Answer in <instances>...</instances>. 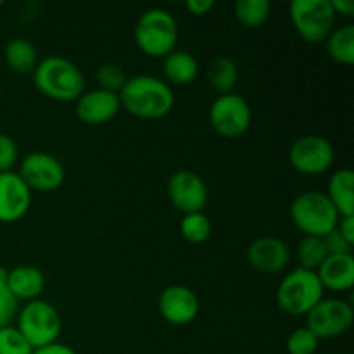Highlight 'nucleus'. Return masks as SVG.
I'll use <instances>...</instances> for the list:
<instances>
[{"instance_id":"obj_1","label":"nucleus","mask_w":354,"mask_h":354,"mask_svg":"<svg viewBox=\"0 0 354 354\" xmlns=\"http://www.w3.org/2000/svg\"><path fill=\"white\" fill-rule=\"evenodd\" d=\"M120 97L121 109L140 120H161L171 113L175 106L173 88L152 75H137L127 80Z\"/></svg>"},{"instance_id":"obj_2","label":"nucleus","mask_w":354,"mask_h":354,"mask_svg":"<svg viewBox=\"0 0 354 354\" xmlns=\"http://www.w3.org/2000/svg\"><path fill=\"white\" fill-rule=\"evenodd\" d=\"M31 76L38 92L57 102H76L85 92L82 69L61 55H48L38 61Z\"/></svg>"},{"instance_id":"obj_3","label":"nucleus","mask_w":354,"mask_h":354,"mask_svg":"<svg viewBox=\"0 0 354 354\" xmlns=\"http://www.w3.org/2000/svg\"><path fill=\"white\" fill-rule=\"evenodd\" d=\"M135 44L152 59H165L176 50L178 23L169 10L152 7L142 12L133 30Z\"/></svg>"},{"instance_id":"obj_4","label":"nucleus","mask_w":354,"mask_h":354,"mask_svg":"<svg viewBox=\"0 0 354 354\" xmlns=\"http://www.w3.org/2000/svg\"><path fill=\"white\" fill-rule=\"evenodd\" d=\"M324 297L325 289L317 272L299 266L287 273L277 289V304L290 317H306Z\"/></svg>"},{"instance_id":"obj_5","label":"nucleus","mask_w":354,"mask_h":354,"mask_svg":"<svg viewBox=\"0 0 354 354\" xmlns=\"http://www.w3.org/2000/svg\"><path fill=\"white\" fill-rule=\"evenodd\" d=\"M290 220L297 230L311 237H325L337 227L339 214L325 192L308 190L290 204Z\"/></svg>"},{"instance_id":"obj_6","label":"nucleus","mask_w":354,"mask_h":354,"mask_svg":"<svg viewBox=\"0 0 354 354\" xmlns=\"http://www.w3.org/2000/svg\"><path fill=\"white\" fill-rule=\"evenodd\" d=\"M16 322V328L33 349L59 342L57 339L62 330L61 315L47 301L35 299L24 303V306L17 311Z\"/></svg>"},{"instance_id":"obj_7","label":"nucleus","mask_w":354,"mask_h":354,"mask_svg":"<svg viewBox=\"0 0 354 354\" xmlns=\"http://www.w3.org/2000/svg\"><path fill=\"white\" fill-rule=\"evenodd\" d=\"M290 23L308 44H324L335 28V12L330 0H292Z\"/></svg>"},{"instance_id":"obj_8","label":"nucleus","mask_w":354,"mask_h":354,"mask_svg":"<svg viewBox=\"0 0 354 354\" xmlns=\"http://www.w3.org/2000/svg\"><path fill=\"white\" fill-rule=\"evenodd\" d=\"M252 113L248 100L239 93L218 95L209 107V124L225 138H239L251 128Z\"/></svg>"},{"instance_id":"obj_9","label":"nucleus","mask_w":354,"mask_h":354,"mask_svg":"<svg viewBox=\"0 0 354 354\" xmlns=\"http://www.w3.org/2000/svg\"><path fill=\"white\" fill-rule=\"evenodd\" d=\"M335 159L334 147L322 135H303L289 149V162L294 171L306 176L324 175L332 168Z\"/></svg>"},{"instance_id":"obj_10","label":"nucleus","mask_w":354,"mask_h":354,"mask_svg":"<svg viewBox=\"0 0 354 354\" xmlns=\"http://www.w3.org/2000/svg\"><path fill=\"white\" fill-rule=\"evenodd\" d=\"M354 320L353 306L346 299L324 297L306 315V325L318 339H335L351 328Z\"/></svg>"},{"instance_id":"obj_11","label":"nucleus","mask_w":354,"mask_h":354,"mask_svg":"<svg viewBox=\"0 0 354 354\" xmlns=\"http://www.w3.org/2000/svg\"><path fill=\"white\" fill-rule=\"evenodd\" d=\"M17 173L31 192H54L61 189L66 180L62 162L55 156L41 151L24 156Z\"/></svg>"},{"instance_id":"obj_12","label":"nucleus","mask_w":354,"mask_h":354,"mask_svg":"<svg viewBox=\"0 0 354 354\" xmlns=\"http://www.w3.org/2000/svg\"><path fill=\"white\" fill-rule=\"evenodd\" d=\"M168 197L173 206L183 214L204 211L209 192L201 175L189 169L175 171L168 180Z\"/></svg>"},{"instance_id":"obj_13","label":"nucleus","mask_w":354,"mask_h":354,"mask_svg":"<svg viewBox=\"0 0 354 354\" xmlns=\"http://www.w3.org/2000/svg\"><path fill=\"white\" fill-rule=\"evenodd\" d=\"M158 310L165 322H168L169 325L182 327V325L192 324L199 315V297L190 287L173 283V286L166 287L159 296Z\"/></svg>"},{"instance_id":"obj_14","label":"nucleus","mask_w":354,"mask_h":354,"mask_svg":"<svg viewBox=\"0 0 354 354\" xmlns=\"http://www.w3.org/2000/svg\"><path fill=\"white\" fill-rule=\"evenodd\" d=\"M31 190L17 171L0 173V223L23 220L31 206Z\"/></svg>"},{"instance_id":"obj_15","label":"nucleus","mask_w":354,"mask_h":354,"mask_svg":"<svg viewBox=\"0 0 354 354\" xmlns=\"http://www.w3.org/2000/svg\"><path fill=\"white\" fill-rule=\"evenodd\" d=\"M248 261L259 273H279L290 261V249L279 237H259L248 248Z\"/></svg>"},{"instance_id":"obj_16","label":"nucleus","mask_w":354,"mask_h":354,"mask_svg":"<svg viewBox=\"0 0 354 354\" xmlns=\"http://www.w3.org/2000/svg\"><path fill=\"white\" fill-rule=\"evenodd\" d=\"M121 104L118 93L107 92L102 88H93L90 92H83L76 100V116L80 121L92 127L109 123L120 113Z\"/></svg>"},{"instance_id":"obj_17","label":"nucleus","mask_w":354,"mask_h":354,"mask_svg":"<svg viewBox=\"0 0 354 354\" xmlns=\"http://www.w3.org/2000/svg\"><path fill=\"white\" fill-rule=\"evenodd\" d=\"M317 275L325 290L346 292L354 286V258L353 254L327 256L317 270Z\"/></svg>"},{"instance_id":"obj_18","label":"nucleus","mask_w":354,"mask_h":354,"mask_svg":"<svg viewBox=\"0 0 354 354\" xmlns=\"http://www.w3.org/2000/svg\"><path fill=\"white\" fill-rule=\"evenodd\" d=\"M7 289L17 301L30 303V301L40 299L45 290L44 272L31 265L16 266V268L9 270Z\"/></svg>"},{"instance_id":"obj_19","label":"nucleus","mask_w":354,"mask_h":354,"mask_svg":"<svg viewBox=\"0 0 354 354\" xmlns=\"http://www.w3.org/2000/svg\"><path fill=\"white\" fill-rule=\"evenodd\" d=\"M325 196L337 211L339 218L354 216V171L341 168L332 173Z\"/></svg>"},{"instance_id":"obj_20","label":"nucleus","mask_w":354,"mask_h":354,"mask_svg":"<svg viewBox=\"0 0 354 354\" xmlns=\"http://www.w3.org/2000/svg\"><path fill=\"white\" fill-rule=\"evenodd\" d=\"M162 73L169 86H187L199 76V62L190 52L173 50L162 59Z\"/></svg>"},{"instance_id":"obj_21","label":"nucleus","mask_w":354,"mask_h":354,"mask_svg":"<svg viewBox=\"0 0 354 354\" xmlns=\"http://www.w3.org/2000/svg\"><path fill=\"white\" fill-rule=\"evenodd\" d=\"M7 66L17 75H33L38 64L37 47L28 38L16 37L6 45L3 50Z\"/></svg>"},{"instance_id":"obj_22","label":"nucleus","mask_w":354,"mask_h":354,"mask_svg":"<svg viewBox=\"0 0 354 354\" xmlns=\"http://www.w3.org/2000/svg\"><path fill=\"white\" fill-rule=\"evenodd\" d=\"M207 80L211 88L218 92V95L232 93L239 83V66L237 62L227 55H220L211 62L207 69Z\"/></svg>"},{"instance_id":"obj_23","label":"nucleus","mask_w":354,"mask_h":354,"mask_svg":"<svg viewBox=\"0 0 354 354\" xmlns=\"http://www.w3.org/2000/svg\"><path fill=\"white\" fill-rule=\"evenodd\" d=\"M327 44V52L332 61L342 66L354 64V26L353 24H344L332 30Z\"/></svg>"},{"instance_id":"obj_24","label":"nucleus","mask_w":354,"mask_h":354,"mask_svg":"<svg viewBox=\"0 0 354 354\" xmlns=\"http://www.w3.org/2000/svg\"><path fill=\"white\" fill-rule=\"evenodd\" d=\"M327 256V248H325V242L322 237L304 235V237L297 242L296 258L297 261H299V268L317 272Z\"/></svg>"},{"instance_id":"obj_25","label":"nucleus","mask_w":354,"mask_h":354,"mask_svg":"<svg viewBox=\"0 0 354 354\" xmlns=\"http://www.w3.org/2000/svg\"><path fill=\"white\" fill-rule=\"evenodd\" d=\"M270 6L268 0H237L234 7L235 17L245 28H259L268 21Z\"/></svg>"},{"instance_id":"obj_26","label":"nucleus","mask_w":354,"mask_h":354,"mask_svg":"<svg viewBox=\"0 0 354 354\" xmlns=\"http://www.w3.org/2000/svg\"><path fill=\"white\" fill-rule=\"evenodd\" d=\"M180 234L190 244H203L213 234V225L204 211L183 214L180 221Z\"/></svg>"},{"instance_id":"obj_27","label":"nucleus","mask_w":354,"mask_h":354,"mask_svg":"<svg viewBox=\"0 0 354 354\" xmlns=\"http://www.w3.org/2000/svg\"><path fill=\"white\" fill-rule=\"evenodd\" d=\"M289 354H315L320 348V339L308 327L294 328L286 342Z\"/></svg>"},{"instance_id":"obj_28","label":"nucleus","mask_w":354,"mask_h":354,"mask_svg":"<svg viewBox=\"0 0 354 354\" xmlns=\"http://www.w3.org/2000/svg\"><path fill=\"white\" fill-rule=\"evenodd\" d=\"M97 83H99V88L107 90V92L120 93L121 88L127 83L128 76L123 71V68L114 62H106V64L99 66L97 69Z\"/></svg>"},{"instance_id":"obj_29","label":"nucleus","mask_w":354,"mask_h":354,"mask_svg":"<svg viewBox=\"0 0 354 354\" xmlns=\"http://www.w3.org/2000/svg\"><path fill=\"white\" fill-rule=\"evenodd\" d=\"M35 349L12 325L0 328V354H33Z\"/></svg>"},{"instance_id":"obj_30","label":"nucleus","mask_w":354,"mask_h":354,"mask_svg":"<svg viewBox=\"0 0 354 354\" xmlns=\"http://www.w3.org/2000/svg\"><path fill=\"white\" fill-rule=\"evenodd\" d=\"M19 158V149L10 135L0 133V173L12 171Z\"/></svg>"},{"instance_id":"obj_31","label":"nucleus","mask_w":354,"mask_h":354,"mask_svg":"<svg viewBox=\"0 0 354 354\" xmlns=\"http://www.w3.org/2000/svg\"><path fill=\"white\" fill-rule=\"evenodd\" d=\"M19 301L10 294L7 286H0V328L9 327L10 322L17 317Z\"/></svg>"},{"instance_id":"obj_32","label":"nucleus","mask_w":354,"mask_h":354,"mask_svg":"<svg viewBox=\"0 0 354 354\" xmlns=\"http://www.w3.org/2000/svg\"><path fill=\"white\" fill-rule=\"evenodd\" d=\"M324 239L325 242V248H327L328 256H334V254H353V248L354 245L349 241H346L341 234H339L337 228L328 232Z\"/></svg>"},{"instance_id":"obj_33","label":"nucleus","mask_w":354,"mask_h":354,"mask_svg":"<svg viewBox=\"0 0 354 354\" xmlns=\"http://www.w3.org/2000/svg\"><path fill=\"white\" fill-rule=\"evenodd\" d=\"M216 3L213 0H187L185 7L192 16H206Z\"/></svg>"},{"instance_id":"obj_34","label":"nucleus","mask_w":354,"mask_h":354,"mask_svg":"<svg viewBox=\"0 0 354 354\" xmlns=\"http://www.w3.org/2000/svg\"><path fill=\"white\" fill-rule=\"evenodd\" d=\"M339 234L349 241L354 245V216H346V218H339L337 221V227Z\"/></svg>"},{"instance_id":"obj_35","label":"nucleus","mask_w":354,"mask_h":354,"mask_svg":"<svg viewBox=\"0 0 354 354\" xmlns=\"http://www.w3.org/2000/svg\"><path fill=\"white\" fill-rule=\"evenodd\" d=\"M330 6H332V9H334L335 16H344V17L354 16L353 0H330Z\"/></svg>"},{"instance_id":"obj_36","label":"nucleus","mask_w":354,"mask_h":354,"mask_svg":"<svg viewBox=\"0 0 354 354\" xmlns=\"http://www.w3.org/2000/svg\"><path fill=\"white\" fill-rule=\"evenodd\" d=\"M33 354H78L73 348L62 344V342H54L50 346H45V348L35 349Z\"/></svg>"},{"instance_id":"obj_37","label":"nucleus","mask_w":354,"mask_h":354,"mask_svg":"<svg viewBox=\"0 0 354 354\" xmlns=\"http://www.w3.org/2000/svg\"><path fill=\"white\" fill-rule=\"evenodd\" d=\"M7 279H9V270L0 266V286H7Z\"/></svg>"},{"instance_id":"obj_38","label":"nucleus","mask_w":354,"mask_h":354,"mask_svg":"<svg viewBox=\"0 0 354 354\" xmlns=\"http://www.w3.org/2000/svg\"><path fill=\"white\" fill-rule=\"evenodd\" d=\"M2 3H3V2H2V0H0V7H2Z\"/></svg>"}]
</instances>
